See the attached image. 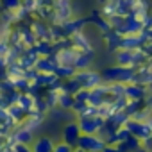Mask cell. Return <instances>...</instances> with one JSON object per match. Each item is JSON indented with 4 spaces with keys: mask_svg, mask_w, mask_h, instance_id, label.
Wrapping results in <instances>:
<instances>
[{
    "mask_svg": "<svg viewBox=\"0 0 152 152\" xmlns=\"http://www.w3.org/2000/svg\"><path fill=\"white\" fill-rule=\"evenodd\" d=\"M79 127L83 134H100L106 120L102 116H91V118H79Z\"/></svg>",
    "mask_w": 152,
    "mask_h": 152,
    "instance_id": "cell-6",
    "label": "cell"
},
{
    "mask_svg": "<svg viewBox=\"0 0 152 152\" xmlns=\"http://www.w3.org/2000/svg\"><path fill=\"white\" fill-rule=\"evenodd\" d=\"M106 145L107 143L100 134H83L77 147L86 152H102L106 148Z\"/></svg>",
    "mask_w": 152,
    "mask_h": 152,
    "instance_id": "cell-5",
    "label": "cell"
},
{
    "mask_svg": "<svg viewBox=\"0 0 152 152\" xmlns=\"http://www.w3.org/2000/svg\"><path fill=\"white\" fill-rule=\"evenodd\" d=\"M136 68H127V66H111V68H106L102 72V79L107 83V84H131L134 83V77H136Z\"/></svg>",
    "mask_w": 152,
    "mask_h": 152,
    "instance_id": "cell-1",
    "label": "cell"
},
{
    "mask_svg": "<svg viewBox=\"0 0 152 152\" xmlns=\"http://www.w3.org/2000/svg\"><path fill=\"white\" fill-rule=\"evenodd\" d=\"M102 152H122V150H120L118 145H106V148Z\"/></svg>",
    "mask_w": 152,
    "mask_h": 152,
    "instance_id": "cell-21",
    "label": "cell"
},
{
    "mask_svg": "<svg viewBox=\"0 0 152 152\" xmlns=\"http://www.w3.org/2000/svg\"><path fill=\"white\" fill-rule=\"evenodd\" d=\"M100 2H102V4H107V2H111V0H100Z\"/></svg>",
    "mask_w": 152,
    "mask_h": 152,
    "instance_id": "cell-23",
    "label": "cell"
},
{
    "mask_svg": "<svg viewBox=\"0 0 152 152\" xmlns=\"http://www.w3.org/2000/svg\"><path fill=\"white\" fill-rule=\"evenodd\" d=\"M72 41H73V48H77L79 52H91V45L88 43L83 32H75L72 36Z\"/></svg>",
    "mask_w": 152,
    "mask_h": 152,
    "instance_id": "cell-13",
    "label": "cell"
},
{
    "mask_svg": "<svg viewBox=\"0 0 152 152\" xmlns=\"http://www.w3.org/2000/svg\"><path fill=\"white\" fill-rule=\"evenodd\" d=\"M91 54L93 52H79V56H77V59H75V70L77 72H81V70H88V66H90V63H91Z\"/></svg>",
    "mask_w": 152,
    "mask_h": 152,
    "instance_id": "cell-16",
    "label": "cell"
},
{
    "mask_svg": "<svg viewBox=\"0 0 152 152\" xmlns=\"http://www.w3.org/2000/svg\"><path fill=\"white\" fill-rule=\"evenodd\" d=\"M134 83L141 84V86H150L152 84V70H148V68L138 70L136 72V77H134Z\"/></svg>",
    "mask_w": 152,
    "mask_h": 152,
    "instance_id": "cell-15",
    "label": "cell"
},
{
    "mask_svg": "<svg viewBox=\"0 0 152 152\" xmlns=\"http://www.w3.org/2000/svg\"><path fill=\"white\" fill-rule=\"evenodd\" d=\"M77 73V70H75L73 66H64V64H57V68H56V75L59 79H72L73 75Z\"/></svg>",
    "mask_w": 152,
    "mask_h": 152,
    "instance_id": "cell-17",
    "label": "cell"
},
{
    "mask_svg": "<svg viewBox=\"0 0 152 152\" xmlns=\"http://www.w3.org/2000/svg\"><path fill=\"white\" fill-rule=\"evenodd\" d=\"M73 104H75V95H72V93L61 90V95H59V102H57V106H59L61 109H64V111H72V109H73Z\"/></svg>",
    "mask_w": 152,
    "mask_h": 152,
    "instance_id": "cell-14",
    "label": "cell"
},
{
    "mask_svg": "<svg viewBox=\"0 0 152 152\" xmlns=\"http://www.w3.org/2000/svg\"><path fill=\"white\" fill-rule=\"evenodd\" d=\"M2 2H4L6 9H9V13H15V11H18L23 6L22 0H2Z\"/></svg>",
    "mask_w": 152,
    "mask_h": 152,
    "instance_id": "cell-18",
    "label": "cell"
},
{
    "mask_svg": "<svg viewBox=\"0 0 152 152\" xmlns=\"http://www.w3.org/2000/svg\"><path fill=\"white\" fill-rule=\"evenodd\" d=\"M79 56V50L77 48H63L56 54V61L57 64H64V66H73L75 64V59ZM75 68V66H73Z\"/></svg>",
    "mask_w": 152,
    "mask_h": 152,
    "instance_id": "cell-9",
    "label": "cell"
},
{
    "mask_svg": "<svg viewBox=\"0 0 152 152\" xmlns=\"http://www.w3.org/2000/svg\"><path fill=\"white\" fill-rule=\"evenodd\" d=\"M124 127H125V129H129V132H131L134 138L141 140V141H148V140L152 138V129H150L148 122H140V120L129 118V120H127V124H125Z\"/></svg>",
    "mask_w": 152,
    "mask_h": 152,
    "instance_id": "cell-4",
    "label": "cell"
},
{
    "mask_svg": "<svg viewBox=\"0 0 152 152\" xmlns=\"http://www.w3.org/2000/svg\"><path fill=\"white\" fill-rule=\"evenodd\" d=\"M73 79L81 84V88L84 90H93L100 84H104V79H102V73H97V72H91V70H81L73 75Z\"/></svg>",
    "mask_w": 152,
    "mask_h": 152,
    "instance_id": "cell-3",
    "label": "cell"
},
{
    "mask_svg": "<svg viewBox=\"0 0 152 152\" xmlns=\"http://www.w3.org/2000/svg\"><path fill=\"white\" fill-rule=\"evenodd\" d=\"M73 152H86V150H83V148H79V147H75V150Z\"/></svg>",
    "mask_w": 152,
    "mask_h": 152,
    "instance_id": "cell-22",
    "label": "cell"
},
{
    "mask_svg": "<svg viewBox=\"0 0 152 152\" xmlns=\"http://www.w3.org/2000/svg\"><path fill=\"white\" fill-rule=\"evenodd\" d=\"M118 147H120L122 152H140V148L143 147V141L138 140V138H134V136H131L124 143H118Z\"/></svg>",
    "mask_w": 152,
    "mask_h": 152,
    "instance_id": "cell-12",
    "label": "cell"
},
{
    "mask_svg": "<svg viewBox=\"0 0 152 152\" xmlns=\"http://www.w3.org/2000/svg\"><path fill=\"white\" fill-rule=\"evenodd\" d=\"M148 125H150V129H152V118H150V120H148Z\"/></svg>",
    "mask_w": 152,
    "mask_h": 152,
    "instance_id": "cell-24",
    "label": "cell"
},
{
    "mask_svg": "<svg viewBox=\"0 0 152 152\" xmlns=\"http://www.w3.org/2000/svg\"><path fill=\"white\" fill-rule=\"evenodd\" d=\"M11 138L15 140V143H16V145H29V143H32L34 134H32V131H31V129L18 127V129L11 134Z\"/></svg>",
    "mask_w": 152,
    "mask_h": 152,
    "instance_id": "cell-10",
    "label": "cell"
},
{
    "mask_svg": "<svg viewBox=\"0 0 152 152\" xmlns=\"http://www.w3.org/2000/svg\"><path fill=\"white\" fill-rule=\"evenodd\" d=\"M15 150L16 152H32V147L31 145H16Z\"/></svg>",
    "mask_w": 152,
    "mask_h": 152,
    "instance_id": "cell-20",
    "label": "cell"
},
{
    "mask_svg": "<svg viewBox=\"0 0 152 152\" xmlns=\"http://www.w3.org/2000/svg\"><path fill=\"white\" fill-rule=\"evenodd\" d=\"M145 97H147V86H141V84H136V83L125 84V99L129 102L145 100Z\"/></svg>",
    "mask_w": 152,
    "mask_h": 152,
    "instance_id": "cell-8",
    "label": "cell"
},
{
    "mask_svg": "<svg viewBox=\"0 0 152 152\" xmlns=\"http://www.w3.org/2000/svg\"><path fill=\"white\" fill-rule=\"evenodd\" d=\"M56 143L48 136H41L32 143V152H54Z\"/></svg>",
    "mask_w": 152,
    "mask_h": 152,
    "instance_id": "cell-11",
    "label": "cell"
},
{
    "mask_svg": "<svg viewBox=\"0 0 152 152\" xmlns=\"http://www.w3.org/2000/svg\"><path fill=\"white\" fill-rule=\"evenodd\" d=\"M147 59L145 52L140 48V50H116V63L120 66H127V68H138L143 64V61Z\"/></svg>",
    "mask_w": 152,
    "mask_h": 152,
    "instance_id": "cell-2",
    "label": "cell"
},
{
    "mask_svg": "<svg viewBox=\"0 0 152 152\" xmlns=\"http://www.w3.org/2000/svg\"><path fill=\"white\" fill-rule=\"evenodd\" d=\"M75 148L72 147V145H68L66 141H59V143H56V147H54V152H73Z\"/></svg>",
    "mask_w": 152,
    "mask_h": 152,
    "instance_id": "cell-19",
    "label": "cell"
},
{
    "mask_svg": "<svg viewBox=\"0 0 152 152\" xmlns=\"http://www.w3.org/2000/svg\"><path fill=\"white\" fill-rule=\"evenodd\" d=\"M81 136H83V131L79 127V122H70V124L64 125V129H63V141H66L73 148L79 145Z\"/></svg>",
    "mask_w": 152,
    "mask_h": 152,
    "instance_id": "cell-7",
    "label": "cell"
}]
</instances>
